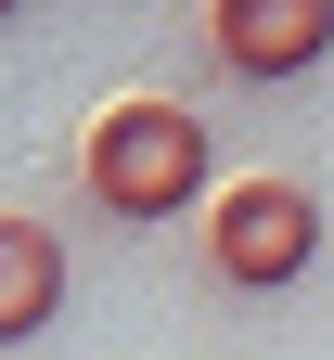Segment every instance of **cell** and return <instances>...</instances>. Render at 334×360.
I'll list each match as a JSON object with an SVG mask.
<instances>
[{
    "instance_id": "cell-1",
    "label": "cell",
    "mask_w": 334,
    "mask_h": 360,
    "mask_svg": "<svg viewBox=\"0 0 334 360\" xmlns=\"http://www.w3.org/2000/svg\"><path fill=\"white\" fill-rule=\"evenodd\" d=\"M206 180H219V142H206V116L193 103H167V90H129V103L90 116V142H77V193L129 219V232H155V219H193L206 206Z\"/></svg>"
},
{
    "instance_id": "cell-2",
    "label": "cell",
    "mask_w": 334,
    "mask_h": 360,
    "mask_svg": "<svg viewBox=\"0 0 334 360\" xmlns=\"http://www.w3.org/2000/svg\"><path fill=\"white\" fill-rule=\"evenodd\" d=\"M309 257H321V193L309 180H219L206 193V270L231 296H283V283H309Z\"/></svg>"
},
{
    "instance_id": "cell-3",
    "label": "cell",
    "mask_w": 334,
    "mask_h": 360,
    "mask_svg": "<svg viewBox=\"0 0 334 360\" xmlns=\"http://www.w3.org/2000/svg\"><path fill=\"white\" fill-rule=\"evenodd\" d=\"M206 52L231 77H309L334 52V0H219V13H206Z\"/></svg>"
},
{
    "instance_id": "cell-4",
    "label": "cell",
    "mask_w": 334,
    "mask_h": 360,
    "mask_svg": "<svg viewBox=\"0 0 334 360\" xmlns=\"http://www.w3.org/2000/svg\"><path fill=\"white\" fill-rule=\"evenodd\" d=\"M65 322V232L0 206V347H39Z\"/></svg>"
}]
</instances>
